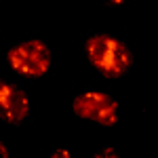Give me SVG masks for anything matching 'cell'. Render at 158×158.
Masks as SVG:
<instances>
[{
  "mask_svg": "<svg viewBox=\"0 0 158 158\" xmlns=\"http://www.w3.org/2000/svg\"><path fill=\"white\" fill-rule=\"evenodd\" d=\"M6 63L17 76L44 78L53 70V49L42 38H25L9 49Z\"/></svg>",
  "mask_w": 158,
  "mask_h": 158,
  "instance_id": "obj_2",
  "label": "cell"
},
{
  "mask_svg": "<svg viewBox=\"0 0 158 158\" xmlns=\"http://www.w3.org/2000/svg\"><path fill=\"white\" fill-rule=\"evenodd\" d=\"M91 158H122V156H120V152H118L116 148L106 146V148H99V150Z\"/></svg>",
  "mask_w": 158,
  "mask_h": 158,
  "instance_id": "obj_5",
  "label": "cell"
},
{
  "mask_svg": "<svg viewBox=\"0 0 158 158\" xmlns=\"http://www.w3.org/2000/svg\"><path fill=\"white\" fill-rule=\"evenodd\" d=\"M47 158H72V154H70L68 148L57 146V148H53V150L49 152V156H47Z\"/></svg>",
  "mask_w": 158,
  "mask_h": 158,
  "instance_id": "obj_6",
  "label": "cell"
},
{
  "mask_svg": "<svg viewBox=\"0 0 158 158\" xmlns=\"http://www.w3.org/2000/svg\"><path fill=\"white\" fill-rule=\"evenodd\" d=\"M30 112H32V103L27 93L15 82H6L0 95V120L9 124H21L30 118Z\"/></svg>",
  "mask_w": 158,
  "mask_h": 158,
  "instance_id": "obj_4",
  "label": "cell"
},
{
  "mask_svg": "<svg viewBox=\"0 0 158 158\" xmlns=\"http://www.w3.org/2000/svg\"><path fill=\"white\" fill-rule=\"evenodd\" d=\"M72 110L80 120H89L103 127H114L120 120V106L118 101L106 91L89 89L78 93L72 99Z\"/></svg>",
  "mask_w": 158,
  "mask_h": 158,
  "instance_id": "obj_3",
  "label": "cell"
},
{
  "mask_svg": "<svg viewBox=\"0 0 158 158\" xmlns=\"http://www.w3.org/2000/svg\"><path fill=\"white\" fill-rule=\"evenodd\" d=\"M106 6H122V4H127L129 0H101Z\"/></svg>",
  "mask_w": 158,
  "mask_h": 158,
  "instance_id": "obj_8",
  "label": "cell"
},
{
  "mask_svg": "<svg viewBox=\"0 0 158 158\" xmlns=\"http://www.w3.org/2000/svg\"><path fill=\"white\" fill-rule=\"evenodd\" d=\"M4 85H6V80H2V78H0V95H2V91H4Z\"/></svg>",
  "mask_w": 158,
  "mask_h": 158,
  "instance_id": "obj_9",
  "label": "cell"
},
{
  "mask_svg": "<svg viewBox=\"0 0 158 158\" xmlns=\"http://www.w3.org/2000/svg\"><path fill=\"white\" fill-rule=\"evenodd\" d=\"M0 4H2V0H0Z\"/></svg>",
  "mask_w": 158,
  "mask_h": 158,
  "instance_id": "obj_10",
  "label": "cell"
},
{
  "mask_svg": "<svg viewBox=\"0 0 158 158\" xmlns=\"http://www.w3.org/2000/svg\"><path fill=\"white\" fill-rule=\"evenodd\" d=\"M85 55L89 63L106 78H122L135 65V55L120 38L95 32L85 40Z\"/></svg>",
  "mask_w": 158,
  "mask_h": 158,
  "instance_id": "obj_1",
  "label": "cell"
},
{
  "mask_svg": "<svg viewBox=\"0 0 158 158\" xmlns=\"http://www.w3.org/2000/svg\"><path fill=\"white\" fill-rule=\"evenodd\" d=\"M0 158H11V150L6 148V143L0 139Z\"/></svg>",
  "mask_w": 158,
  "mask_h": 158,
  "instance_id": "obj_7",
  "label": "cell"
}]
</instances>
